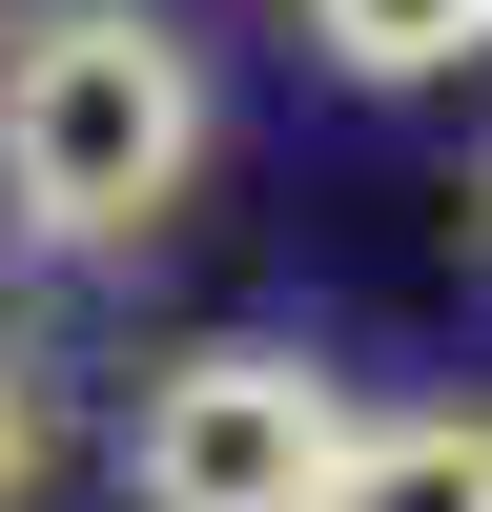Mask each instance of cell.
Instances as JSON below:
<instances>
[{
  "label": "cell",
  "instance_id": "5b68a950",
  "mask_svg": "<svg viewBox=\"0 0 492 512\" xmlns=\"http://www.w3.org/2000/svg\"><path fill=\"white\" fill-rule=\"evenodd\" d=\"M41 472H62V390H41V369H21V349H0V512H21Z\"/></svg>",
  "mask_w": 492,
  "mask_h": 512
},
{
  "label": "cell",
  "instance_id": "7a4b0ae2",
  "mask_svg": "<svg viewBox=\"0 0 492 512\" xmlns=\"http://www.w3.org/2000/svg\"><path fill=\"white\" fill-rule=\"evenodd\" d=\"M349 431H369L349 369H308V349H185L123 410V492L144 512H308L349 472Z\"/></svg>",
  "mask_w": 492,
  "mask_h": 512
},
{
  "label": "cell",
  "instance_id": "3957f363",
  "mask_svg": "<svg viewBox=\"0 0 492 512\" xmlns=\"http://www.w3.org/2000/svg\"><path fill=\"white\" fill-rule=\"evenodd\" d=\"M308 512H492V410H390V431H349V472Z\"/></svg>",
  "mask_w": 492,
  "mask_h": 512
},
{
  "label": "cell",
  "instance_id": "8992f818",
  "mask_svg": "<svg viewBox=\"0 0 492 512\" xmlns=\"http://www.w3.org/2000/svg\"><path fill=\"white\" fill-rule=\"evenodd\" d=\"M472 267H492V164H472Z\"/></svg>",
  "mask_w": 492,
  "mask_h": 512
},
{
  "label": "cell",
  "instance_id": "277c9868",
  "mask_svg": "<svg viewBox=\"0 0 492 512\" xmlns=\"http://www.w3.org/2000/svg\"><path fill=\"white\" fill-rule=\"evenodd\" d=\"M308 41L349 82H451V62H492V0H308Z\"/></svg>",
  "mask_w": 492,
  "mask_h": 512
},
{
  "label": "cell",
  "instance_id": "6da1fadb",
  "mask_svg": "<svg viewBox=\"0 0 492 512\" xmlns=\"http://www.w3.org/2000/svg\"><path fill=\"white\" fill-rule=\"evenodd\" d=\"M205 185V41L144 0H41L0 41V205H21L62 267L164 246Z\"/></svg>",
  "mask_w": 492,
  "mask_h": 512
}]
</instances>
